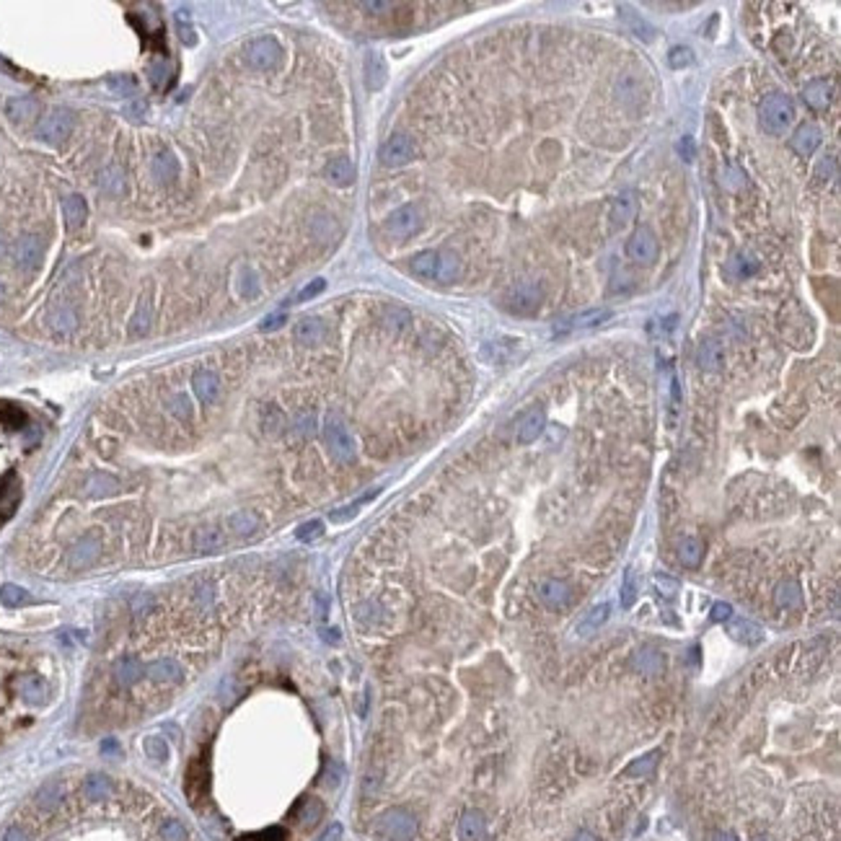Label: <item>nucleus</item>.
I'll list each match as a JSON object with an SVG mask.
<instances>
[{
    "instance_id": "1",
    "label": "nucleus",
    "mask_w": 841,
    "mask_h": 841,
    "mask_svg": "<svg viewBox=\"0 0 841 841\" xmlns=\"http://www.w3.org/2000/svg\"><path fill=\"white\" fill-rule=\"evenodd\" d=\"M795 119V107L793 101L784 96V94H772L761 101L759 107V122H761V130L769 132V135H784Z\"/></svg>"
},
{
    "instance_id": "2",
    "label": "nucleus",
    "mask_w": 841,
    "mask_h": 841,
    "mask_svg": "<svg viewBox=\"0 0 841 841\" xmlns=\"http://www.w3.org/2000/svg\"><path fill=\"white\" fill-rule=\"evenodd\" d=\"M324 443H326L329 453H332L339 463H350V461L355 459L353 432L347 430V425H344L337 414H329L326 422H324Z\"/></svg>"
},
{
    "instance_id": "3",
    "label": "nucleus",
    "mask_w": 841,
    "mask_h": 841,
    "mask_svg": "<svg viewBox=\"0 0 841 841\" xmlns=\"http://www.w3.org/2000/svg\"><path fill=\"white\" fill-rule=\"evenodd\" d=\"M73 132V112L70 109H52L47 117H42V122L37 125V137L42 143H49V145H60L65 143Z\"/></svg>"
},
{
    "instance_id": "4",
    "label": "nucleus",
    "mask_w": 841,
    "mask_h": 841,
    "mask_svg": "<svg viewBox=\"0 0 841 841\" xmlns=\"http://www.w3.org/2000/svg\"><path fill=\"white\" fill-rule=\"evenodd\" d=\"M541 301H544V290H541V285L533 283V280H526V283H518L515 287H510L508 298H505L508 311L518 313V316H531V313H536L538 308H541Z\"/></svg>"
},
{
    "instance_id": "5",
    "label": "nucleus",
    "mask_w": 841,
    "mask_h": 841,
    "mask_svg": "<svg viewBox=\"0 0 841 841\" xmlns=\"http://www.w3.org/2000/svg\"><path fill=\"white\" fill-rule=\"evenodd\" d=\"M244 57L249 62V68L254 70H272L280 60H283V47L277 44V39L272 37H259V39H251L244 49Z\"/></svg>"
},
{
    "instance_id": "6",
    "label": "nucleus",
    "mask_w": 841,
    "mask_h": 841,
    "mask_svg": "<svg viewBox=\"0 0 841 841\" xmlns=\"http://www.w3.org/2000/svg\"><path fill=\"white\" fill-rule=\"evenodd\" d=\"M422 223H425V213H422L420 205H401L399 210H393L391 215L386 218V231L393 238H409L420 231Z\"/></svg>"
},
{
    "instance_id": "7",
    "label": "nucleus",
    "mask_w": 841,
    "mask_h": 841,
    "mask_svg": "<svg viewBox=\"0 0 841 841\" xmlns=\"http://www.w3.org/2000/svg\"><path fill=\"white\" fill-rule=\"evenodd\" d=\"M626 256L635 265H653L657 259V236L647 225H639L626 241Z\"/></svg>"
},
{
    "instance_id": "8",
    "label": "nucleus",
    "mask_w": 841,
    "mask_h": 841,
    "mask_svg": "<svg viewBox=\"0 0 841 841\" xmlns=\"http://www.w3.org/2000/svg\"><path fill=\"white\" fill-rule=\"evenodd\" d=\"M417 153V145H414V140L409 135H404V132H396L391 135L386 143L381 145L378 150V158H381L383 166H404V163H409L411 158Z\"/></svg>"
},
{
    "instance_id": "9",
    "label": "nucleus",
    "mask_w": 841,
    "mask_h": 841,
    "mask_svg": "<svg viewBox=\"0 0 841 841\" xmlns=\"http://www.w3.org/2000/svg\"><path fill=\"white\" fill-rule=\"evenodd\" d=\"M16 265L19 269L24 272H31V269H37L42 262V256H44V246H42V238L39 236H21L19 241H16Z\"/></svg>"
},
{
    "instance_id": "10",
    "label": "nucleus",
    "mask_w": 841,
    "mask_h": 841,
    "mask_svg": "<svg viewBox=\"0 0 841 841\" xmlns=\"http://www.w3.org/2000/svg\"><path fill=\"white\" fill-rule=\"evenodd\" d=\"M153 303H156V295H153V285H145L143 295L137 298V306L132 311V319H130V332L143 337L148 334L150 324H153Z\"/></svg>"
},
{
    "instance_id": "11",
    "label": "nucleus",
    "mask_w": 841,
    "mask_h": 841,
    "mask_svg": "<svg viewBox=\"0 0 841 841\" xmlns=\"http://www.w3.org/2000/svg\"><path fill=\"white\" fill-rule=\"evenodd\" d=\"M98 551H101V541H98V538L94 536V533H89V536L78 538V541H76V547L70 549V557H68L70 567H73V569H86V567H91V565L96 562Z\"/></svg>"
},
{
    "instance_id": "12",
    "label": "nucleus",
    "mask_w": 841,
    "mask_h": 841,
    "mask_svg": "<svg viewBox=\"0 0 841 841\" xmlns=\"http://www.w3.org/2000/svg\"><path fill=\"white\" fill-rule=\"evenodd\" d=\"M821 140H823L821 130L815 127V125H811V122H805V125H800V127L793 132V137H790V145H793V150L800 158H811L813 153L818 150Z\"/></svg>"
},
{
    "instance_id": "13",
    "label": "nucleus",
    "mask_w": 841,
    "mask_h": 841,
    "mask_svg": "<svg viewBox=\"0 0 841 841\" xmlns=\"http://www.w3.org/2000/svg\"><path fill=\"white\" fill-rule=\"evenodd\" d=\"M538 598L547 608H565L572 598V590L565 580H557V577H549L538 585Z\"/></svg>"
},
{
    "instance_id": "14",
    "label": "nucleus",
    "mask_w": 841,
    "mask_h": 841,
    "mask_svg": "<svg viewBox=\"0 0 841 841\" xmlns=\"http://www.w3.org/2000/svg\"><path fill=\"white\" fill-rule=\"evenodd\" d=\"M295 339L303 344V347H316L326 339V324L316 316H303L301 321L295 324Z\"/></svg>"
},
{
    "instance_id": "15",
    "label": "nucleus",
    "mask_w": 841,
    "mask_h": 841,
    "mask_svg": "<svg viewBox=\"0 0 841 841\" xmlns=\"http://www.w3.org/2000/svg\"><path fill=\"white\" fill-rule=\"evenodd\" d=\"M725 629H727V635L733 637V639L743 642V645H759V642L766 639L763 629L759 624H753L751 619H727Z\"/></svg>"
},
{
    "instance_id": "16",
    "label": "nucleus",
    "mask_w": 841,
    "mask_h": 841,
    "mask_svg": "<svg viewBox=\"0 0 841 841\" xmlns=\"http://www.w3.org/2000/svg\"><path fill=\"white\" fill-rule=\"evenodd\" d=\"M547 427V414L544 409H531L523 420L518 422V430H515V438H518L520 445H529V443L538 441V435Z\"/></svg>"
},
{
    "instance_id": "17",
    "label": "nucleus",
    "mask_w": 841,
    "mask_h": 841,
    "mask_svg": "<svg viewBox=\"0 0 841 841\" xmlns=\"http://www.w3.org/2000/svg\"><path fill=\"white\" fill-rule=\"evenodd\" d=\"M225 526H228V531H231V533H236V536L249 538V536H254L256 531L262 529V518L256 515L254 510H236L233 515H228Z\"/></svg>"
},
{
    "instance_id": "18",
    "label": "nucleus",
    "mask_w": 841,
    "mask_h": 841,
    "mask_svg": "<svg viewBox=\"0 0 841 841\" xmlns=\"http://www.w3.org/2000/svg\"><path fill=\"white\" fill-rule=\"evenodd\" d=\"M362 70H365V86L368 91H381L383 83H386V60L381 57V52H368L365 55V62H362Z\"/></svg>"
},
{
    "instance_id": "19",
    "label": "nucleus",
    "mask_w": 841,
    "mask_h": 841,
    "mask_svg": "<svg viewBox=\"0 0 841 841\" xmlns=\"http://www.w3.org/2000/svg\"><path fill=\"white\" fill-rule=\"evenodd\" d=\"M696 362H699V368L702 371H720L725 365V347L717 339H707V342L699 344V350H696Z\"/></svg>"
},
{
    "instance_id": "20",
    "label": "nucleus",
    "mask_w": 841,
    "mask_h": 841,
    "mask_svg": "<svg viewBox=\"0 0 841 841\" xmlns=\"http://www.w3.org/2000/svg\"><path fill=\"white\" fill-rule=\"evenodd\" d=\"M192 389H195L197 399L202 401V404H213L218 399V393H220V378L213 371H200L192 378Z\"/></svg>"
},
{
    "instance_id": "21",
    "label": "nucleus",
    "mask_w": 841,
    "mask_h": 841,
    "mask_svg": "<svg viewBox=\"0 0 841 841\" xmlns=\"http://www.w3.org/2000/svg\"><path fill=\"white\" fill-rule=\"evenodd\" d=\"M608 614H611V606H608V603H598V606H593L585 614V619H580V624L575 626V635L580 637V639L596 635L598 629L608 621Z\"/></svg>"
},
{
    "instance_id": "22",
    "label": "nucleus",
    "mask_w": 841,
    "mask_h": 841,
    "mask_svg": "<svg viewBox=\"0 0 841 841\" xmlns=\"http://www.w3.org/2000/svg\"><path fill=\"white\" fill-rule=\"evenodd\" d=\"M153 174H156L163 184H171L174 179H179L182 174V166H179V158L171 153V150H158L153 156Z\"/></svg>"
},
{
    "instance_id": "23",
    "label": "nucleus",
    "mask_w": 841,
    "mask_h": 841,
    "mask_svg": "<svg viewBox=\"0 0 841 841\" xmlns=\"http://www.w3.org/2000/svg\"><path fill=\"white\" fill-rule=\"evenodd\" d=\"M182 678V668L177 660H156L153 665H145V681L153 684H174Z\"/></svg>"
},
{
    "instance_id": "24",
    "label": "nucleus",
    "mask_w": 841,
    "mask_h": 841,
    "mask_svg": "<svg viewBox=\"0 0 841 841\" xmlns=\"http://www.w3.org/2000/svg\"><path fill=\"white\" fill-rule=\"evenodd\" d=\"M438 267H441V251H420L417 256H411L409 269L422 280H435L438 277Z\"/></svg>"
},
{
    "instance_id": "25",
    "label": "nucleus",
    "mask_w": 841,
    "mask_h": 841,
    "mask_svg": "<svg viewBox=\"0 0 841 841\" xmlns=\"http://www.w3.org/2000/svg\"><path fill=\"white\" fill-rule=\"evenodd\" d=\"M324 174H326V179H329V182H332V184H337V186H347V184H353V179H355V166H353V161H350V158H347V156H339V158H332V161H329V163H326V168H324Z\"/></svg>"
},
{
    "instance_id": "26",
    "label": "nucleus",
    "mask_w": 841,
    "mask_h": 841,
    "mask_svg": "<svg viewBox=\"0 0 841 841\" xmlns=\"http://www.w3.org/2000/svg\"><path fill=\"white\" fill-rule=\"evenodd\" d=\"M62 215H65V223L68 228H80V225L89 220V205L80 195H70L62 200Z\"/></svg>"
},
{
    "instance_id": "27",
    "label": "nucleus",
    "mask_w": 841,
    "mask_h": 841,
    "mask_svg": "<svg viewBox=\"0 0 841 841\" xmlns=\"http://www.w3.org/2000/svg\"><path fill=\"white\" fill-rule=\"evenodd\" d=\"M49 326L57 334H70L76 332V326H78V316H76V311L68 303H60L49 311Z\"/></svg>"
},
{
    "instance_id": "28",
    "label": "nucleus",
    "mask_w": 841,
    "mask_h": 841,
    "mask_svg": "<svg viewBox=\"0 0 841 841\" xmlns=\"http://www.w3.org/2000/svg\"><path fill=\"white\" fill-rule=\"evenodd\" d=\"M774 598L782 608H800L802 606V587L797 580H782L777 590H774Z\"/></svg>"
},
{
    "instance_id": "29",
    "label": "nucleus",
    "mask_w": 841,
    "mask_h": 841,
    "mask_svg": "<svg viewBox=\"0 0 841 841\" xmlns=\"http://www.w3.org/2000/svg\"><path fill=\"white\" fill-rule=\"evenodd\" d=\"M802 98H805V104L813 109L829 107V101H831V83H829V80H813V83L805 86Z\"/></svg>"
},
{
    "instance_id": "30",
    "label": "nucleus",
    "mask_w": 841,
    "mask_h": 841,
    "mask_svg": "<svg viewBox=\"0 0 841 841\" xmlns=\"http://www.w3.org/2000/svg\"><path fill=\"white\" fill-rule=\"evenodd\" d=\"M83 489H86V495H89V497H107V495H114V492H117L119 481L114 479V477H109V474H101V471H98V474H91L89 479H86Z\"/></svg>"
},
{
    "instance_id": "31",
    "label": "nucleus",
    "mask_w": 841,
    "mask_h": 841,
    "mask_svg": "<svg viewBox=\"0 0 841 841\" xmlns=\"http://www.w3.org/2000/svg\"><path fill=\"white\" fill-rule=\"evenodd\" d=\"M635 213H637L635 195H632V192H624V195H619L617 200H614V205H611V223L619 228V225L629 223V220L635 218Z\"/></svg>"
},
{
    "instance_id": "32",
    "label": "nucleus",
    "mask_w": 841,
    "mask_h": 841,
    "mask_svg": "<svg viewBox=\"0 0 841 841\" xmlns=\"http://www.w3.org/2000/svg\"><path fill=\"white\" fill-rule=\"evenodd\" d=\"M705 557V544L696 536H686L678 544V559L684 567H699V562Z\"/></svg>"
},
{
    "instance_id": "33",
    "label": "nucleus",
    "mask_w": 841,
    "mask_h": 841,
    "mask_svg": "<svg viewBox=\"0 0 841 841\" xmlns=\"http://www.w3.org/2000/svg\"><path fill=\"white\" fill-rule=\"evenodd\" d=\"M223 544L225 538L218 529H200L195 533V551L200 554H215L223 549Z\"/></svg>"
},
{
    "instance_id": "34",
    "label": "nucleus",
    "mask_w": 841,
    "mask_h": 841,
    "mask_svg": "<svg viewBox=\"0 0 841 841\" xmlns=\"http://www.w3.org/2000/svg\"><path fill=\"white\" fill-rule=\"evenodd\" d=\"M614 313L608 311V308H593V311H583L577 313L575 319H569L567 326L565 329H593V326H601V324H606Z\"/></svg>"
},
{
    "instance_id": "35",
    "label": "nucleus",
    "mask_w": 841,
    "mask_h": 841,
    "mask_svg": "<svg viewBox=\"0 0 841 841\" xmlns=\"http://www.w3.org/2000/svg\"><path fill=\"white\" fill-rule=\"evenodd\" d=\"M635 668L642 675H655L663 671V655L653 647H642L635 655Z\"/></svg>"
},
{
    "instance_id": "36",
    "label": "nucleus",
    "mask_w": 841,
    "mask_h": 841,
    "mask_svg": "<svg viewBox=\"0 0 841 841\" xmlns=\"http://www.w3.org/2000/svg\"><path fill=\"white\" fill-rule=\"evenodd\" d=\"M37 109L39 104L29 96H19V98H10L8 104H6V114H8L13 122H26L37 114Z\"/></svg>"
},
{
    "instance_id": "37",
    "label": "nucleus",
    "mask_w": 841,
    "mask_h": 841,
    "mask_svg": "<svg viewBox=\"0 0 841 841\" xmlns=\"http://www.w3.org/2000/svg\"><path fill=\"white\" fill-rule=\"evenodd\" d=\"M98 184H101V189H104L107 195H112V197L125 195V174H122L117 166L104 168V171H101V177H98Z\"/></svg>"
},
{
    "instance_id": "38",
    "label": "nucleus",
    "mask_w": 841,
    "mask_h": 841,
    "mask_svg": "<svg viewBox=\"0 0 841 841\" xmlns=\"http://www.w3.org/2000/svg\"><path fill=\"white\" fill-rule=\"evenodd\" d=\"M461 272V262L453 251H441V267H438V283H453Z\"/></svg>"
},
{
    "instance_id": "39",
    "label": "nucleus",
    "mask_w": 841,
    "mask_h": 841,
    "mask_svg": "<svg viewBox=\"0 0 841 841\" xmlns=\"http://www.w3.org/2000/svg\"><path fill=\"white\" fill-rule=\"evenodd\" d=\"M756 259L751 254H745V251H738V254L727 262V272L733 274V277H748V274L756 272Z\"/></svg>"
},
{
    "instance_id": "40",
    "label": "nucleus",
    "mask_w": 841,
    "mask_h": 841,
    "mask_svg": "<svg viewBox=\"0 0 841 841\" xmlns=\"http://www.w3.org/2000/svg\"><path fill=\"white\" fill-rule=\"evenodd\" d=\"M691 62H694V52H691V47L675 44V47L668 49V65L673 70H684V68H689Z\"/></svg>"
},
{
    "instance_id": "41",
    "label": "nucleus",
    "mask_w": 841,
    "mask_h": 841,
    "mask_svg": "<svg viewBox=\"0 0 841 841\" xmlns=\"http://www.w3.org/2000/svg\"><path fill=\"white\" fill-rule=\"evenodd\" d=\"M262 427H265L267 435H277L285 427V414L277 407H267L262 411Z\"/></svg>"
},
{
    "instance_id": "42",
    "label": "nucleus",
    "mask_w": 841,
    "mask_h": 841,
    "mask_svg": "<svg viewBox=\"0 0 841 841\" xmlns=\"http://www.w3.org/2000/svg\"><path fill=\"white\" fill-rule=\"evenodd\" d=\"M637 601V575L635 569H626L624 583H621V606L632 608Z\"/></svg>"
},
{
    "instance_id": "43",
    "label": "nucleus",
    "mask_w": 841,
    "mask_h": 841,
    "mask_svg": "<svg viewBox=\"0 0 841 841\" xmlns=\"http://www.w3.org/2000/svg\"><path fill=\"white\" fill-rule=\"evenodd\" d=\"M107 89L114 91L117 96H132L135 94V80L130 78V76H114V78L107 80Z\"/></svg>"
},
{
    "instance_id": "44",
    "label": "nucleus",
    "mask_w": 841,
    "mask_h": 841,
    "mask_svg": "<svg viewBox=\"0 0 841 841\" xmlns=\"http://www.w3.org/2000/svg\"><path fill=\"white\" fill-rule=\"evenodd\" d=\"M0 598H3V603L6 606H21V603H26V590L19 585H3L0 587Z\"/></svg>"
},
{
    "instance_id": "45",
    "label": "nucleus",
    "mask_w": 841,
    "mask_h": 841,
    "mask_svg": "<svg viewBox=\"0 0 841 841\" xmlns=\"http://www.w3.org/2000/svg\"><path fill=\"white\" fill-rule=\"evenodd\" d=\"M168 411H171L174 417L189 420V417H192V404H189V399H186L184 393H179V396H171V401H168Z\"/></svg>"
},
{
    "instance_id": "46",
    "label": "nucleus",
    "mask_w": 841,
    "mask_h": 841,
    "mask_svg": "<svg viewBox=\"0 0 841 841\" xmlns=\"http://www.w3.org/2000/svg\"><path fill=\"white\" fill-rule=\"evenodd\" d=\"M621 16H624L626 21H629V26H632V29H635V34L637 37H645V39H653V29H650V26H647L645 21L642 19H637L635 13H632V10H626V8H621Z\"/></svg>"
},
{
    "instance_id": "47",
    "label": "nucleus",
    "mask_w": 841,
    "mask_h": 841,
    "mask_svg": "<svg viewBox=\"0 0 841 841\" xmlns=\"http://www.w3.org/2000/svg\"><path fill=\"white\" fill-rule=\"evenodd\" d=\"M321 533H324L321 520H308V523H303L301 529L295 531V536L301 538V541H313V538H319Z\"/></svg>"
},
{
    "instance_id": "48",
    "label": "nucleus",
    "mask_w": 841,
    "mask_h": 841,
    "mask_svg": "<svg viewBox=\"0 0 841 841\" xmlns=\"http://www.w3.org/2000/svg\"><path fill=\"white\" fill-rule=\"evenodd\" d=\"M0 841H31V829L29 826H24V823H13L6 829L3 833V839Z\"/></svg>"
},
{
    "instance_id": "49",
    "label": "nucleus",
    "mask_w": 841,
    "mask_h": 841,
    "mask_svg": "<svg viewBox=\"0 0 841 841\" xmlns=\"http://www.w3.org/2000/svg\"><path fill=\"white\" fill-rule=\"evenodd\" d=\"M238 290H241V295H246V298H251V295L256 293V274L251 272V269H241Z\"/></svg>"
},
{
    "instance_id": "50",
    "label": "nucleus",
    "mask_w": 841,
    "mask_h": 841,
    "mask_svg": "<svg viewBox=\"0 0 841 841\" xmlns=\"http://www.w3.org/2000/svg\"><path fill=\"white\" fill-rule=\"evenodd\" d=\"M324 290H326V280H321V277H319V280L308 283L303 290L298 293V301H311V298H316V295L324 293Z\"/></svg>"
},
{
    "instance_id": "51",
    "label": "nucleus",
    "mask_w": 841,
    "mask_h": 841,
    "mask_svg": "<svg viewBox=\"0 0 841 841\" xmlns=\"http://www.w3.org/2000/svg\"><path fill=\"white\" fill-rule=\"evenodd\" d=\"M655 585H657V590H660V593H663L665 598H673L675 593H678V583H675L673 577H668V575H657V577H655Z\"/></svg>"
},
{
    "instance_id": "52",
    "label": "nucleus",
    "mask_w": 841,
    "mask_h": 841,
    "mask_svg": "<svg viewBox=\"0 0 841 841\" xmlns=\"http://www.w3.org/2000/svg\"><path fill=\"white\" fill-rule=\"evenodd\" d=\"M383 321L389 324V326H393V329H399V326H404V324L409 321V313L401 311V308H389Z\"/></svg>"
},
{
    "instance_id": "53",
    "label": "nucleus",
    "mask_w": 841,
    "mask_h": 841,
    "mask_svg": "<svg viewBox=\"0 0 841 841\" xmlns=\"http://www.w3.org/2000/svg\"><path fill=\"white\" fill-rule=\"evenodd\" d=\"M313 427H316V420H313L311 411H306V414H298V420H295V430L301 432V435H311Z\"/></svg>"
},
{
    "instance_id": "54",
    "label": "nucleus",
    "mask_w": 841,
    "mask_h": 841,
    "mask_svg": "<svg viewBox=\"0 0 841 841\" xmlns=\"http://www.w3.org/2000/svg\"><path fill=\"white\" fill-rule=\"evenodd\" d=\"M709 617H712V621H727V619L733 617V606H730V603H725V601H720V603H714L712 606V614H709Z\"/></svg>"
},
{
    "instance_id": "55",
    "label": "nucleus",
    "mask_w": 841,
    "mask_h": 841,
    "mask_svg": "<svg viewBox=\"0 0 841 841\" xmlns=\"http://www.w3.org/2000/svg\"><path fill=\"white\" fill-rule=\"evenodd\" d=\"M833 163H836V161H833V156H826L821 161V163H818V168H815V182H826V179L831 177L833 174Z\"/></svg>"
},
{
    "instance_id": "56",
    "label": "nucleus",
    "mask_w": 841,
    "mask_h": 841,
    "mask_svg": "<svg viewBox=\"0 0 841 841\" xmlns=\"http://www.w3.org/2000/svg\"><path fill=\"white\" fill-rule=\"evenodd\" d=\"M285 319H287V316H285L283 311H280V313H272V316H267L265 321L259 324V329H262V332H274V329H280V326H283Z\"/></svg>"
},
{
    "instance_id": "57",
    "label": "nucleus",
    "mask_w": 841,
    "mask_h": 841,
    "mask_svg": "<svg viewBox=\"0 0 841 841\" xmlns=\"http://www.w3.org/2000/svg\"><path fill=\"white\" fill-rule=\"evenodd\" d=\"M238 841H283V833L280 831H265V833H251V836H244Z\"/></svg>"
},
{
    "instance_id": "58",
    "label": "nucleus",
    "mask_w": 841,
    "mask_h": 841,
    "mask_svg": "<svg viewBox=\"0 0 841 841\" xmlns=\"http://www.w3.org/2000/svg\"><path fill=\"white\" fill-rule=\"evenodd\" d=\"M678 150H681L684 161H694V140H691V137H684V140L678 143Z\"/></svg>"
},
{
    "instance_id": "59",
    "label": "nucleus",
    "mask_w": 841,
    "mask_h": 841,
    "mask_svg": "<svg viewBox=\"0 0 841 841\" xmlns=\"http://www.w3.org/2000/svg\"><path fill=\"white\" fill-rule=\"evenodd\" d=\"M163 78H166V65H150V80H153L156 86H161Z\"/></svg>"
},
{
    "instance_id": "60",
    "label": "nucleus",
    "mask_w": 841,
    "mask_h": 841,
    "mask_svg": "<svg viewBox=\"0 0 841 841\" xmlns=\"http://www.w3.org/2000/svg\"><path fill=\"white\" fill-rule=\"evenodd\" d=\"M125 112H127V114H132V117H143V114H145V101H135V104H132V107H127Z\"/></svg>"
},
{
    "instance_id": "61",
    "label": "nucleus",
    "mask_w": 841,
    "mask_h": 841,
    "mask_svg": "<svg viewBox=\"0 0 841 841\" xmlns=\"http://www.w3.org/2000/svg\"><path fill=\"white\" fill-rule=\"evenodd\" d=\"M362 8L365 10H389L391 6H389V3H362Z\"/></svg>"
},
{
    "instance_id": "62",
    "label": "nucleus",
    "mask_w": 841,
    "mask_h": 841,
    "mask_svg": "<svg viewBox=\"0 0 841 841\" xmlns=\"http://www.w3.org/2000/svg\"><path fill=\"white\" fill-rule=\"evenodd\" d=\"M3 301H6V285L0 283V303H3Z\"/></svg>"
},
{
    "instance_id": "63",
    "label": "nucleus",
    "mask_w": 841,
    "mask_h": 841,
    "mask_svg": "<svg viewBox=\"0 0 841 841\" xmlns=\"http://www.w3.org/2000/svg\"><path fill=\"white\" fill-rule=\"evenodd\" d=\"M3 249H6V238H3V233H0V254H3Z\"/></svg>"
}]
</instances>
